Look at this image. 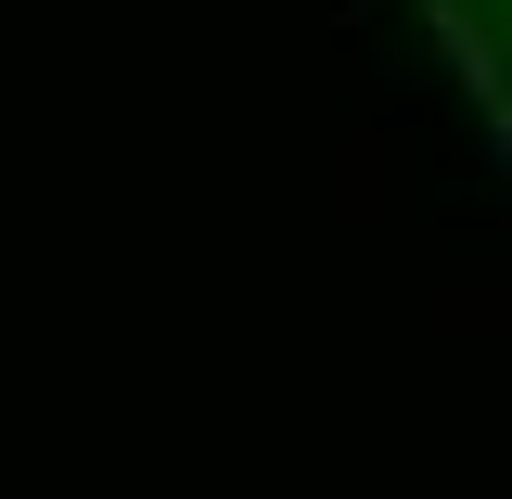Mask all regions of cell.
I'll return each instance as SVG.
<instances>
[{
    "mask_svg": "<svg viewBox=\"0 0 512 499\" xmlns=\"http://www.w3.org/2000/svg\"><path fill=\"white\" fill-rule=\"evenodd\" d=\"M448 13V39L474 52V77H487V103L512 116V0H436Z\"/></svg>",
    "mask_w": 512,
    "mask_h": 499,
    "instance_id": "cell-1",
    "label": "cell"
}]
</instances>
